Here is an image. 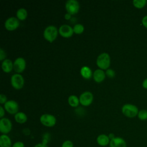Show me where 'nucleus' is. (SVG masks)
Wrapping results in <instances>:
<instances>
[{"label": "nucleus", "mask_w": 147, "mask_h": 147, "mask_svg": "<svg viewBox=\"0 0 147 147\" xmlns=\"http://www.w3.org/2000/svg\"><path fill=\"white\" fill-rule=\"evenodd\" d=\"M138 107L133 104L127 103L122 107V113L123 114L128 118H134L138 115Z\"/></svg>", "instance_id": "obj_1"}, {"label": "nucleus", "mask_w": 147, "mask_h": 147, "mask_svg": "<svg viewBox=\"0 0 147 147\" xmlns=\"http://www.w3.org/2000/svg\"><path fill=\"white\" fill-rule=\"evenodd\" d=\"M12 142L11 138L7 134H1L0 136L1 147H11Z\"/></svg>", "instance_id": "obj_16"}, {"label": "nucleus", "mask_w": 147, "mask_h": 147, "mask_svg": "<svg viewBox=\"0 0 147 147\" xmlns=\"http://www.w3.org/2000/svg\"><path fill=\"white\" fill-rule=\"evenodd\" d=\"M142 87L144 88L147 90V78H146L145 79H144L143 80L142 83Z\"/></svg>", "instance_id": "obj_33"}, {"label": "nucleus", "mask_w": 147, "mask_h": 147, "mask_svg": "<svg viewBox=\"0 0 147 147\" xmlns=\"http://www.w3.org/2000/svg\"><path fill=\"white\" fill-rule=\"evenodd\" d=\"M80 74L85 79H88L93 75L91 69L87 66H84L82 67L80 69Z\"/></svg>", "instance_id": "obj_19"}, {"label": "nucleus", "mask_w": 147, "mask_h": 147, "mask_svg": "<svg viewBox=\"0 0 147 147\" xmlns=\"http://www.w3.org/2000/svg\"><path fill=\"white\" fill-rule=\"evenodd\" d=\"M108 136H109V138H110V140H111L112 139H113V138H114L115 137L114 134H113V133H110V134L108 135Z\"/></svg>", "instance_id": "obj_36"}, {"label": "nucleus", "mask_w": 147, "mask_h": 147, "mask_svg": "<svg viewBox=\"0 0 147 147\" xmlns=\"http://www.w3.org/2000/svg\"><path fill=\"white\" fill-rule=\"evenodd\" d=\"M110 140L108 136L105 134H99L96 138V142L100 146H106L109 145Z\"/></svg>", "instance_id": "obj_14"}, {"label": "nucleus", "mask_w": 147, "mask_h": 147, "mask_svg": "<svg viewBox=\"0 0 147 147\" xmlns=\"http://www.w3.org/2000/svg\"><path fill=\"white\" fill-rule=\"evenodd\" d=\"M71 17V14H69V13H66L65 15H64V18L66 19V20H69L70 19Z\"/></svg>", "instance_id": "obj_35"}, {"label": "nucleus", "mask_w": 147, "mask_h": 147, "mask_svg": "<svg viewBox=\"0 0 147 147\" xmlns=\"http://www.w3.org/2000/svg\"><path fill=\"white\" fill-rule=\"evenodd\" d=\"M65 8L68 13L75 14L79 10V3L76 0H68L65 3Z\"/></svg>", "instance_id": "obj_7"}, {"label": "nucleus", "mask_w": 147, "mask_h": 147, "mask_svg": "<svg viewBox=\"0 0 147 147\" xmlns=\"http://www.w3.org/2000/svg\"><path fill=\"white\" fill-rule=\"evenodd\" d=\"M6 56V52H5L4 50H3V49L2 48H0V60H4Z\"/></svg>", "instance_id": "obj_28"}, {"label": "nucleus", "mask_w": 147, "mask_h": 147, "mask_svg": "<svg viewBox=\"0 0 147 147\" xmlns=\"http://www.w3.org/2000/svg\"><path fill=\"white\" fill-rule=\"evenodd\" d=\"M110 147H127L126 141L121 137H115L110 140L109 144Z\"/></svg>", "instance_id": "obj_13"}, {"label": "nucleus", "mask_w": 147, "mask_h": 147, "mask_svg": "<svg viewBox=\"0 0 147 147\" xmlns=\"http://www.w3.org/2000/svg\"><path fill=\"white\" fill-rule=\"evenodd\" d=\"M142 24L145 28L147 29V15L145 16L142 19Z\"/></svg>", "instance_id": "obj_30"}, {"label": "nucleus", "mask_w": 147, "mask_h": 147, "mask_svg": "<svg viewBox=\"0 0 147 147\" xmlns=\"http://www.w3.org/2000/svg\"><path fill=\"white\" fill-rule=\"evenodd\" d=\"M11 84L14 88L17 90L21 89L24 86V79L21 74H15L11 77Z\"/></svg>", "instance_id": "obj_6"}, {"label": "nucleus", "mask_w": 147, "mask_h": 147, "mask_svg": "<svg viewBox=\"0 0 147 147\" xmlns=\"http://www.w3.org/2000/svg\"><path fill=\"white\" fill-rule=\"evenodd\" d=\"M20 25V22L17 18L11 17L8 18L5 22V27L7 30H13L17 29Z\"/></svg>", "instance_id": "obj_10"}, {"label": "nucleus", "mask_w": 147, "mask_h": 147, "mask_svg": "<svg viewBox=\"0 0 147 147\" xmlns=\"http://www.w3.org/2000/svg\"><path fill=\"white\" fill-rule=\"evenodd\" d=\"M58 30L57 28L54 25L48 26L44 31V37L48 41L52 42L57 36Z\"/></svg>", "instance_id": "obj_3"}, {"label": "nucleus", "mask_w": 147, "mask_h": 147, "mask_svg": "<svg viewBox=\"0 0 147 147\" xmlns=\"http://www.w3.org/2000/svg\"><path fill=\"white\" fill-rule=\"evenodd\" d=\"M68 102L71 106L74 107H77L80 103L79 98L75 95H71L68 98Z\"/></svg>", "instance_id": "obj_20"}, {"label": "nucleus", "mask_w": 147, "mask_h": 147, "mask_svg": "<svg viewBox=\"0 0 147 147\" xmlns=\"http://www.w3.org/2000/svg\"><path fill=\"white\" fill-rule=\"evenodd\" d=\"M40 122L45 126L53 127L56 123V117L50 114H42L40 118Z\"/></svg>", "instance_id": "obj_4"}, {"label": "nucleus", "mask_w": 147, "mask_h": 147, "mask_svg": "<svg viewBox=\"0 0 147 147\" xmlns=\"http://www.w3.org/2000/svg\"><path fill=\"white\" fill-rule=\"evenodd\" d=\"M146 0H134L133 4L134 6L137 9H142L146 5Z\"/></svg>", "instance_id": "obj_22"}, {"label": "nucleus", "mask_w": 147, "mask_h": 147, "mask_svg": "<svg viewBox=\"0 0 147 147\" xmlns=\"http://www.w3.org/2000/svg\"><path fill=\"white\" fill-rule=\"evenodd\" d=\"M14 119L17 123H24L28 119L27 115L23 112H18L14 115Z\"/></svg>", "instance_id": "obj_18"}, {"label": "nucleus", "mask_w": 147, "mask_h": 147, "mask_svg": "<svg viewBox=\"0 0 147 147\" xmlns=\"http://www.w3.org/2000/svg\"><path fill=\"white\" fill-rule=\"evenodd\" d=\"M5 109L11 114H16L18 111V105L14 100H7L4 105Z\"/></svg>", "instance_id": "obj_9"}, {"label": "nucleus", "mask_w": 147, "mask_h": 147, "mask_svg": "<svg viewBox=\"0 0 147 147\" xmlns=\"http://www.w3.org/2000/svg\"><path fill=\"white\" fill-rule=\"evenodd\" d=\"M12 129V123L7 118H2L0 119V131L2 134H7Z\"/></svg>", "instance_id": "obj_5"}, {"label": "nucleus", "mask_w": 147, "mask_h": 147, "mask_svg": "<svg viewBox=\"0 0 147 147\" xmlns=\"http://www.w3.org/2000/svg\"><path fill=\"white\" fill-rule=\"evenodd\" d=\"M106 74L108 77L110 78H113L114 77L115 73V71L112 69H107L106 71Z\"/></svg>", "instance_id": "obj_26"}, {"label": "nucleus", "mask_w": 147, "mask_h": 147, "mask_svg": "<svg viewBox=\"0 0 147 147\" xmlns=\"http://www.w3.org/2000/svg\"><path fill=\"white\" fill-rule=\"evenodd\" d=\"M84 29V26L81 24H75L73 27L74 32L76 34H81L83 32Z\"/></svg>", "instance_id": "obj_23"}, {"label": "nucleus", "mask_w": 147, "mask_h": 147, "mask_svg": "<svg viewBox=\"0 0 147 147\" xmlns=\"http://www.w3.org/2000/svg\"><path fill=\"white\" fill-rule=\"evenodd\" d=\"M137 117L138 119L141 121L147 120V110L142 109L138 111Z\"/></svg>", "instance_id": "obj_24"}, {"label": "nucleus", "mask_w": 147, "mask_h": 147, "mask_svg": "<svg viewBox=\"0 0 147 147\" xmlns=\"http://www.w3.org/2000/svg\"><path fill=\"white\" fill-rule=\"evenodd\" d=\"M7 98L6 96V95H5L4 94H0V103L1 104H3V103H5L7 102Z\"/></svg>", "instance_id": "obj_29"}, {"label": "nucleus", "mask_w": 147, "mask_h": 147, "mask_svg": "<svg viewBox=\"0 0 147 147\" xmlns=\"http://www.w3.org/2000/svg\"><path fill=\"white\" fill-rule=\"evenodd\" d=\"M26 67V61L23 57L17 58L13 63L14 70L17 73H21L24 71Z\"/></svg>", "instance_id": "obj_11"}, {"label": "nucleus", "mask_w": 147, "mask_h": 147, "mask_svg": "<svg viewBox=\"0 0 147 147\" xmlns=\"http://www.w3.org/2000/svg\"><path fill=\"white\" fill-rule=\"evenodd\" d=\"M22 132H23V133L25 134V135H26V136H28V135H29L30 134V130L28 129H24L23 130H22Z\"/></svg>", "instance_id": "obj_34"}, {"label": "nucleus", "mask_w": 147, "mask_h": 147, "mask_svg": "<svg viewBox=\"0 0 147 147\" xmlns=\"http://www.w3.org/2000/svg\"><path fill=\"white\" fill-rule=\"evenodd\" d=\"M11 147H25V144L22 141H16L13 144Z\"/></svg>", "instance_id": "obj_27"}, {"label": "nucleus", "mask_w": 147, "mask_h": 147, "mask_svg": "<svg viewBox=\"0 0 147 147\" xmlns=\"http://www.w3.org/2000/svg\"><path fill=\"white\" fill-rule=\"evenodd\" d=\"M93 94L90 91H84L79 96L80 103L84 106H89L93 100Z\"/></svg>", "instance_id": "obj_8"}, {"label": "nucleus", "mask_w": 147, "mask_h": 147, "mask_svg": "<svg viewBox=\"0 0 147 147\" xmlns=\"http://www.w3.org/2000/svg\"><path fill=\"white\" fill-rule=\"evenodd\" d=\"M2 70L5 72H10L13 69V63L11 60L9 59H5L2 63Z\"/></svg>", "instance_id": "obj_17"}, {"label": "nucleus", "mask_w": 147, "mask_h": 147, "mask_svg": "<svg viewBox=\"0 0 147 147\" xmlns=\"http://www.w3.org/2000/svg\"><path fill=\"white\" fill-rule=\"evenodd\" d=\"M96 64L102 69H107L110 64V57L109 53L106 52L100 53L97 57Z\"/></svg>", "instance_id": "obj_2"}, {"label": "nucleus", "mask_w": 147, "mask_h": 147, "mask_svg": "<svg viewBox=\"0 0 147 147\" xmlns=\"http://www.w3.org/2000/svg\"><path fill=\"white\" fill-rule=\"evenodd\" d=\"M93 78L96 82L100 83L102 82L106 76L105 72L102 69H97L93 73Z\"/></svg>", "instance_id": "obj_15"}, {"label": "nucleus", "mask_w": 147, "mask_h": 147, "mask_svg": "<svg viewBox=\"0 0 147 147\" xmlns=\"http://www.w3.org/2000/svg\"><path fill=\"white\" fill-rule=\"evenodd\" d=\"M17 18L20 20H24L28 16L27 10L25 8H20L18 9L16 13Z\"/></svg>", "instance_id": "obj_21"}, {"label": "nucleus", "mask_w": 147, "mask_h": 147, "mask_svg": "<svg viewBox=\"0 0 147 147\" xmlns=\"http://www.w3.org/2000/svg\"><path fill=\"white\" fill-rule=\"evenodd\" d=\"M34 147H48L47 146V144H44L42 142H40V143H38L37 144H36Z\"/></svg>", "instance_id": "obj_32"}, {"label": "nucleus", "mask_w": 147, "mask_h": 147, "mask_svg": "<svg viewBox=\"0 0 147 147\" xmlns=\"http://www.w3.org/2000/svg\"><path fill=\"white\" fill-rule=\"evenodd\" d=\"M4 115H5V110L3 108V107L2 106H0V117H1V118H3V117L4 116Z\"/></svg>", "instance_id": "obj_31"}, {"label": "nucleus", "mask_w": 147, "mask_h": 147, "mask_svg": "<svg viewBox=\"0 0 147 147\" xmlns=\"http://www.w3.org/2000/svg\"><path fill=\"white\" fill-rule=\"evenodd\" d=\"M60 34L65 38H68L72 36L74 33L73 28L67 24H64L60 26L59 29Z\"/></svg>", "instance_id": "obj_12"}, {"label": "nucleus", "mask_w": 147, "mask_h": 147, "mask_svg": "<svg viewBox=\"0 0 147 147\" xmlns=\"http://www.w3.org/2000/svg\"><path fill=\"white\" fill-rule=\"evenodd\" d=\"M61 147H74V143L71 140H65L64 141Z\"/></svg>", "instance_id": "obj_25"}]
</instances>
